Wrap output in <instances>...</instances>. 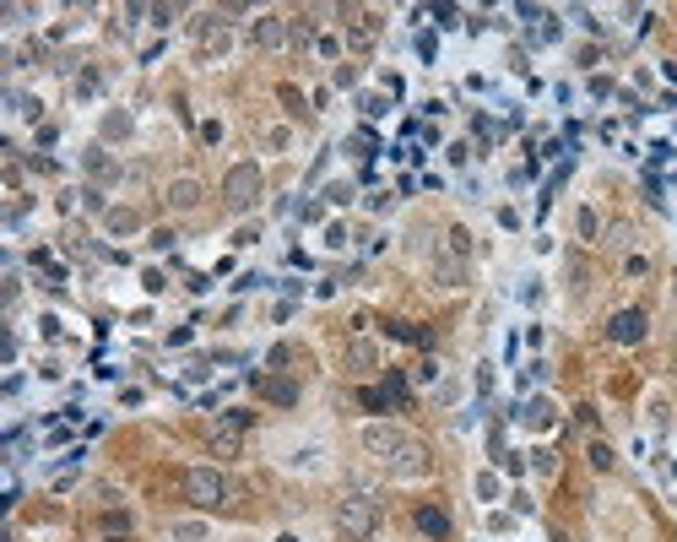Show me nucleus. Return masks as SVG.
<instances>
[{"label":"nucleus","instance_id":"1","mask_svg":"<svg viewBox=\"0 0 677 542\" xmlns=\"http://www.w3.org/2000/svg\"><path fill=\"white\" fill-rule=\"evenodd\" d=\"M336 526H342L347 542H369L374 531H379V504H374L369 494H352V499H342V510H336Z\"/></svg>","mask_w":677,"mask_h":542},{"label":"nucleus","instance_id":"2","mask_svg":"<svg viewBox=\"0 0 677 542\" xmlns=\"http://www.w3.org/2000/svg\"><path fill=\"white\" fill-rule=\"evenodd\" d=\"M223 195H228V211H249L260 201V163H233L223 174Z\"/></svg>","mask_w":677,"mask_h":542},{"label":"nucleus","instance_id":"3","mask_svg":"<svg viewBox=\"0 0 677 542\" xmlns=\"http://www.w3.org/2000/svg\"><path fill=\"white\" fill-rule=\"evenodd\" d=\"M185 494L201 504V510L228 504V478H223V472H211V466H190V472H185Z\"/></svg>","mask_w":677,"mask_h":542},{"label":"nucleus","instance_id":"4","mask_svg":"<svg viewBox=\"0 0 677 542\" xmlns=\"http://www.w3.org/2000/svg\"><path fill=\"white\" fill-rule=\"evenodd\" d=\"M645 331H650L645 310H617L613 320H607V336H613L617 347H639V342H645Z\"/></svg>","mask_w":677,"mask_h":542},{"label":"nucleus","instance_id":"5","mask_svg":"<svg viewBox=\"0 0 677 542\" xmlns=\"http://www.w3.org/2000/svg\"><path fill=\"white\" fill-rule=\"evenodd\" d=\"M401 445H407V434H401L396 423H369V429H363V450H369V456H379L385 466L396 461V450H401Z\"/></svg>","mask_w":677,"mask_h":542},{"label":"nucleus","instance_id":"6","mask_svg":"<svg viewBox=\"0 0 677 542\" xmlns=\"http://www.w3.org/2000/svg\"><path fill=\"white\" fill-rule=\"evenodd\" d=\"M390 472H396V478H423V472H428V450H423L417 439H407V445L396 450V461H390Z\"/></svg>","mask_w":677,"mask_h":542},{"label":"nucleus","instance_id":"7","mask_svg":"<svg viewBox=\"0 0 677 542\" xmlns=\"http://www.w3.org/2000/svg\"><path fill=\"white\" fill-rule=\"evenodd\" d=\"M288 33H293V27H288L282 17H260V22H255V33H249V39L260 43V49H282V43H288Z\"/></svg>","mask_w":677,"mask_h":542},{"label":"nucleus","instance_id":"8","mask_svg":"<svg viewBox=\"0 0 677 542\" xmlns=\"http://www.w3.org/2000/svg\"><path fill=\"white\" fill-rule=\"evenodd\" d=\"M433 282H439V288H461V282H466V260H455V255H433Z\"/></svg>","mask_w":677,"mask_h":542},{"label":"nucleus","instance_id":"9","mask_svg":"<svg viewBox=\"0 0 677 542\" xmlns=\"http://www.w3.org/2000/svg\"><path fill=\"white\" fill-rule=\"evenodd\" d=\"M417 531L433 537V542H445V537H450V515H445V510H433V504H423V510H417Z\"/></svg>","mask_w":677,"mask_h":542},{"label":"nucleus","instance_id":"10","mask_svg":"<svg viewBox=\"0 0 677 542\" xmlns=\"http://www.w3.org/2000/svg\"><path fill=\"white\" fill-rule=\"evenodd\" d=\"M520 423H531V429H553V401L547 396H531L520 407Z\"/></svg>","mask_w":677,"mask_h":542},{"label":"nucleus","instance_id":"11","mask_svg":"<svg viewBox=\"0 0 677 542\" xmlns=\"http://www.w3.org/2000/svg\"><path fill=\"white\" fill-rule=\"evenodd\" d=\"M195 201H201V179H174V185H168V207H195Z\"/></svg>","mask_w":677,"mask_h":542},{"label":"nucleus","instance_id":"12","mask_svg":"<svg viewBox=\"0 0 677 542\" xmlns=\"http://www.w3.org/2000/svg\"><path fill=\"white\" fill-rule=\"evenodd\" d=\"M87 174H98V179H120V163H114V158H109V152H103V146H87Z\"/></svg>","mask_w":677,"mask_h":542},{"label":"nucleus","instance_id":"13","mask_svg":"<svg viewBox=\"0 0 677 542\" xmlns=\"http://www.w3.org/2000/svg\"><path fill=\"white\" fill-rule=\"evenodd\" d=\"M347 363L358 369V375H369L374 363H379V353H374V342H363V336H358V342L347 347Z\"/></svg>","mask_w":677,"mask_h":542},{"label":"nucleus","instance_id":"14","mask_svg":"<svg viewBox=\"0 0 677 542\" xmlns=\"http://www.w3.org/2000/svg\"><path fill=\"white\" fill-rule=\"evenodd\" d=\"M260 391H266V401H277V407H293V401H298V385H293V380H260Z\"/></svg>","mask_w":677,"mask_h":542},{"label":"nucleus","instance_id":"15","mask_svg":"<svg viewBox=\"0 0 677 542\" xmlns=\"http://www.w3.org/2000/svg\"><path fill=\"white\" fill-rule=\"evenodd\" d=\"M374 39H379V22H374V17H358V27L347 33V43H352V49H369Z\"/></svg>","mask_w":677,"mask_h":542},{"label":"nucleus","instance_id":"16","mask_svg":"<svg viewBox=\"0 0 677 542\" xmlns=\"http://www.w3.org/2000/svg\"><path fill=\"white\" fill-rule=\"evenodd\" d=\"M385 396L396 401V407H407V401H412V391H407V375H401V369H390V375H385Z\"/></svg>","mask_w":677,"mask_h":542},{"label":"nucleus","instance_id":"17","mask_svg":"<svg viewBox=\"0 0 677 542\" xmlns=\"http://www.w3.org/2000/svg\"><path fill=\"white\" fill-rule=\"evenodd\" d=\"M168 542H206V526L201 521H179L174 531H168Z\"/></svg>","mask_w":677,"mask_h":542},{"label":"nucleus","instance_id":"18","mask_svg":"<svg viewBox=\"0 0 677 542\" xmlns=\"http://www.w3.org/2000/svg\"><path fill=\"white\" fill-rule=\"evenodd\" d=\"M575 228H580V239H596L601 233V217H596L591 207H580V217H575Z\"/></svg>","mask_w":677,"mask_h":542},{"label":"nucleus","instance_id":"19","mask_svg":"<svg viewBox=\"0 0 677 542\" xmlns=\"http://www.w3.org/2000/svg\"><path fill=\"white\" fill-rule=\"evenodd\" d=\"M358 401H363L369 412H390V396H385V391H374V385H363V391H358Z\"/></svg>","mask_w":677,"mask_h":542},{"label":"nucleus","instance_id":"20","mask_svg":"<svg viewBox=\"0 0 677 542\" xmlns=\"http://www.w3.org/2000/svg\"><path fill=\"white\" fill-rule=\"evenodd\" d=\"M450 255H455V260L472 255V233H466V228H450Z\"/></svg>","mask_w":677,"mask_h":542},{"label":"nucleus","instance_id":"21","mask_svg":"<svg viewBox=\"0 0 677 542\" xmlns=\"http://www.w3.org/2000/svg\"><path fill=\"white\" fill-rule=\"evenodd\" d=\"M255 417L249 412H223V423H217V434H239V429H249Z\"/></svg>","mask_w":677,"mask_h":542},{"label":"nucleus","instance_id":"22","mask_svg":"<svg viewBox=\"0 0 677 542\" xmlns=\"http://www.w3.org/2000/svg\"><path fill=\"white\" fill-rule=\"evenodd\" d=\"M136 223H141V217H136V211H109V228H114V233H130V228H136Z\"/></svg>","mask_w":677,"mask_h":542},{"label":"nucleus","instance_id":"23","mask_svg":"<svg viewBox=\"0 0 677 542\" xmlns=\"http://www.w3.org/2000/svg\"><path fill=\"white\" fill-rule=\"evenodd\" d=\"M591 466H596V472H607V466H613V450H607V445H591Z\"/></svg>","mask_w":677,"mask_h":542},{"label":"nucleus","instance_id":"24","mask_svg":"<svg viewBox=\"0 0 677 542\" xmlns=\"http://www.w3.org/2000/svg\"><path fill=\"white\" fill-rule=\"evenodd\" d=\"M125 130H130V120H125V114H109V120H103V136H125Z\"/></svg>","mask_w":677,"mask_h":542},{"label":"nucleus","instance_id":"25","mask_svg":"<svg viewBox=\"0 0 677 542\" xmlns=\"http://www.w3.org/2000/svg\"><path fill=\"white\" fill-rule=\"evenodd\" d=\"M477 494H482V499H498V478H493V472H482V478H477Z\"/></svg>","mask_w":677,"mask_h":542},{"label":"nucleus","instance_id":"26","mask_svg":"<svg viewBox=\"0 0 677 542\" xmlns=\"http://www.w3.org/2000/svg\"><path fill=\"white\" fill-rule=\"evenodd\" d=\"M174 239H179L174 228H158V233H152V250H174Z\"/></svg>","mask_w":677,"mask_h":542},{"label":"nucleus","instance_id":"27","mask_svg":"<svg viewBox=\"0 0 677 542\" xmlns=\"http://www.w3.org/2000/svg\"><path fill=\"white\" fill-rule=\"evenodd\" d=\"M531 466H536V472H553L558 461H553V450H531Z\"/></svg>","mask_w":677,"mask_h":542},{"label":"nucleus","instance_id":"28","mask_svg":"<svg viewBox=\"0 0 677 542\" xmlns=\"http://www.w3.org/2000/svg\"><path fill=\"white\" fill-rule=\"evenodd\" d=\"M326 195H330V201H336V207H347V201H352V185H330Z\"/></svg>","mask_w":677,"mask_h":542},{"label":"nucleus","instance_id":"29","mask_svg":"<svg viewBox=\"0 0 677 542\" xmlns=\"http://www.w3.org/2000/svg\"><path fill=\"white\" fill-rule=\"evenodd\" d=\"M103 542H130V537H103Z\"/></svg>","mask_w":677,"mask_h":542}]
</instances>
